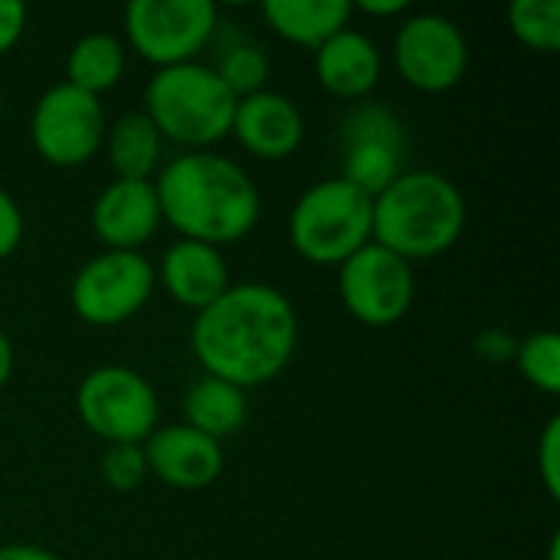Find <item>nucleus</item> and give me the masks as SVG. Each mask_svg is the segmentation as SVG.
<instances>
[{"label":"nucleus","mask_w":560,"mask_h":560,"mask_svg":"<svg viewBox=\"0 0 560 560\" xmlns=\"http://www.w3.org/2000/svg\"><path fill=\"white\" fill-rule=\"evenodd\" d=\"M190 348L203 374L243 390L276 381L299 348V312L269 282H230V289L194 315Z\"/></svg>","instance_id":"nucleus-1"},{"label":"nucleus","mask_w":560,"mask_h":560,"mask_svg":"<svg viewBox=\"0 0 560 560\" xmlns=\"http://www.w3.org/2000/svg\"><path fill=\"white\" fill-rule=\"evenodd\" d=\"M161 220L180 240L210 243L217 249L249 236L262 213L256 180L233 158L217 151H184L171 158L154 180Z\"/></svg>","instance_id":"nucleus-2"},{"label":"nucleus","mask_w":560,"mask_h":560,"mask_svg":"<svg viewBox=\"0 0 560 560\" xmlns=\"http://www.w3.org/2000/svg\"><path fill=\"white\" fill-rule=\"evenodd\" d=\"M466 197L440 171H404L374 197V243L407 262L453 249L466 230Z\"/></svg>","instance_id":"nucleus-3"},{"label":"nucleus","mask_w":560,"mask_h":560,"mask_svg":"<svg viewBox=\"0 0 560 560\" xmlns=\"http://www.w3.org/2000/svg\"><path fill=\"white\" fill-rule=\"evenodd\" d=\"M164 141L184 144L190 151H210L230 135L236 98L220 82L213 66L180 62L154 69L144 85L141 108Z\"/></svg>","instance_id":"nucleus-4"},{"label":"nucleus","mask_w":560,"mask_h":560,"mask_svg":"<svg viewBox=\"0 0 560 560\" xmlns=\"http://www.w3.org/2000/svg\"><path fill=\"white\" fill-rule=\"evenodd\" d=\"M371 240L374 200L345 177L312 184L289 213V243L312 266H341Z\"/></svg>","instance_id":"nucleus-5"},{"label":"nucleus","mask_w":560,"mask_h":560,"mask_svg":"<svg viewBox=\"0 0 560 560\" xmlns=\"http://www.w3.org/2000/svg\"><path fill=\"white\" fill-rule=\"evenodd\" d=\"M75 413L89 433L115 443L141 446L161 420L158 390L128 364H98L75 387Z\"/></svg>","instance_id":"nucleus-6"},{"label":"nucleus","mask_w":560,"mask_h":560,"mask_svg":"<svg viewBox=\"0 0 560 560\" xmlns=\"http://www.w3.org/2000/svg\"><path fill=\"white\" fill-rule=\"evenodd\" d=\"M154 289V262L144 253L102 249L72 276L69 305L79 322L92 328H115L131 322L151 302Z\"/></svg>","instance_id":"nucleus-7"},{"label":"nucleus","mask_w":560,"mask_h":560,"mask_svg":"<svg viewBox=\"0 0 560 560\" xmlns=\"http://www.w3.org/2000/svg\"><path fill=\"white\" fill-rule=\"evenodd\" d=\"M338 295L354 322L390 328L407 318L417 299L413 262L371 240L338 266Z\"/></svg>","instance_id":"nucleus-8"},{"label":"nucleus","mask_w":560,"mask_h":560,"mask_svg":"<svg viewBox=\"0 0 560 560\" xmlns=\"http://www.w3.org/2000/svg\"><path fill=\"white\" fill-rule=\"evenodd\" d=\"M217 33L210 0H131L125 7L128 46L154 69L194 62Z\"/></svg>","instance_id":"nucleus-9"},{"label":"nucleus","mask_w":560,"mask_h":560,"mask_svg":"<svg viewBox=\"0 0 560 560\" xmlns=\"http://www.w3.org/2000/svg\"><path fill=\"white\" fill-rule=\"evenodd\" d=\"M105 108L98 95H89L69 82L49 85L30 115V138L36 154L52 167L89 164L105 141Z\"/></svg>","instance_id":"nucleus-10"},{"label":"nucleus","mask_w":560,"mask_h":560,"mask_svg":"<svg viewBox=\"0 0 560 560\" xmlns=\"http://www.w3.org/2000/svg\"><path fill=\"white\" fill-rule=\"evenodd\" d=\"M341 174L371 200L404 174L407 128L384 102H361L341 118Z\"/></svg>","instance_id":"nucleus-11"},{"label":"nucleus","mask_w":560,"mask_h":560,"mask_svg":"<svg viewBox=\"0 0 560 560\" xmlns=\"http://www.w3.org/2000/svg\"><path fill=\"white\" fill-rule=\"evenodd\" d=\"M394 69L420 92H450L469 69V39L446 13H410L390 46Z\"/></svg>","instance_id":"nucleus-12"},{"label":"nucleus","mask_w":560,"mask_h":560,"mask_svg":"<svg viewBox=\"0 0 560 560\" xmlns=\"http://www.w3.org/2000/svg\"><path fill=\"white\" fill-rule=\"evenodd\" d=\"M144 463H148V476L161 479L171 489H207L220 479L223 472V446L197 430H190L187 423H171V427H158L144 443Z\"/></svg>","instance_id":"nucleus-13"},{"label":"nucleus","mask_w":560,"mask_h":560,"mask_svg":"<svg viewBox=\"0 0 560 560\" xmlns=\"http://www.w3.org/2000/svg\"><path fill=\"white\" fill-rule=\"evenodd\" d=\"M89 217L105 249H125V253H141V246L151 243L164 223L154 180H121V177H115L98 190Z\"/></svg>","instance_id":"nucleus-14"},{"label":"nucleus","mask_w":560,"mask_h":560,"mask_svg":"<svg viewBox=\"0 0 560 560\" xmlns=\"http://www.w3.org/2000/svg\"><path fill=\"white\" fill-rule=\"evenodd\" d=\"M230 135L253 158L285 161L299 151L305 138V118L285 92L262 89L246 98H236Z\"/></svg>","instance_id":"nucleus-15"},{"label":"nucleus","mask_w":560,"mask_h":560,"mask_svg":"<svg viewBox=\"0 0 560 560\" xmlns=\"http://www.w3.org/2000/svg\"><path fill=\"white\" fill-rule=\"evenodd\" d=\"M154 276L167 289V295L190 312H203L230 289V269L223 249L197 240L171 243L161 262L154 266Z\"/></svg>","instance_id":"nucleus-16"},{"label":"nucleus","mask_w":560,"mask_h":560,"mask_svg":"<svg viewBox=\"0 0 560 560\" xmlns=\"http://www.w3.org/2000/svg\"><path fill=\"white\" fill-rule=\"evenodd\" d=\"M312 52H315V79L335 98H348V102L368 98L381 82L384 52L361 30L345 26Z\"/></svg>","instance_id":"nucleus-17"},{"label":"nucleus","mask_w":560,"mask_h":560,"mask_svg":"<svg viewBox=\"0 0 560 560\" xmlns=\"http://www.w3.org/2000/svg\"><path fill=\"white\" fill-rule=\"evenodd\" d=\"M354 7L348 0H266L262 16L285 43L318 49L348 26Z\"/></svg>","instance_id":"nucleus-18"},{"label":"nucleus","mask_w":560,"mask_h":560,"mask_svg":"<svg viewBox=\"0 0 560 560\" xmlns=\"http://www.w3.org/2000/svg\"><path fill=\"white\" fill-rule=\"evenodd\" d=\"M246 420H249V400L246 390L236 384L203 374L184 394V423L217 443L240 433Z\"/></svg>","instance_id":"nucleus-19"},{"label":"nucleus","mask_w":560,"mask_h":560,"mask_svg":"<svg viewBox=\"0 0 560 560\" xmlns=\"http://www.w3.org/2000/svg\"><path fill=\"white\" fill-rule=\"evenodd\" d=\"M102 148L108 154V164H112L115 177H121V180H151V174L161 164L164 138L158 135L151 118L141 108H135V112L118 115L105 128Z\"/></svg>","instance_id":"nucleus-20"},{"label":"nucleus","mask_w":560,"mask_h":560,"mask_svg":"<svg viewBox=\"0 0 560 560\" xmlns=\"http://www.w3.org/2000/svg\"><path fill=\"white\" fill-rule=\"evenodd\" d=\"M125 66H128L125 43L115 33L92 30L72 43V49L66 56V79L62 82H69L89 95H102L121 82Z\"/></svg>","instance_id":"nucleus-21"},{"label":"nucleus","mask_w":560,"mask_h":560,"mask_svg":"<svg viewBox=\"0 0 560 560\" xmlns=\"http://www.w3.org/2000/svg\"><path fill=\"white\" fill-rule=\"evenodd\" d=\"M515 368L518 374L538 387L541 394H558L560 390V335L555 328L532 331L515 345Z\"/></svg>","instance_id":"nucleus-22"},{"label":"nucleus","mask_w":560,"mask_h":560,"mask_svg":"<svg viewBox=\"0 0 560 560\" xmlns=\"http://www.w3.org/2000/svg\"><path fill=\"white\" fill-rule=\"evenodd\" d=\"M509 26L528 49L555 52L560 46V0H515L509 7Z\"/></svg>","instance_id":"nucleus-23"},{"label":"nucleus","mask_w":560,"mask_h":560,"mask_svg":"<svg viewBox=\"0 0 560 560\" xmlns=\"http://www.w3.org/2000/svg\"><path fill=\"white\" fill-rule=\"evenodd\" d=\"M213 69H217L220 82L233 92V98H246V95L266 89L269 56L259 43H233L223 49V56Z\"/></svg>","instance_id":"nucleus-24"},{"label":"nucleus","mask_w":560,"mask_h":560,"mask_svg":"<svg viewBox=\"0 0 560 560\" xmlns=\"http://www.w3.org/2000/svg\"><path fill=\"white\" fill-rule=\"evenodd\" d=\"M102 479L108 489L115 492H135L144 479H148V463H144V450L135 443H115L105 446L102 453Z\"/></svg>","instance_id":"nucleus-25"},{"label":"nucleus","mask_w":560,"mask_h":560,"mask_svg":"<svg viewBox=\"0 0 560 560\" xmlns=\"http://www.w3.org/2000/svg\"><path fill=\"white\" fill-rule=\"evenodd\" d=\"M538 476L545 492L558 502L560 499V417H551L538 440Z\"/></svg>","instance_id":"nucleus-26"},{"label":"nucleus","mask_w":560,"mask_h":560,"mask_svg":"<svg viewBox=\"0 0 560 560\" xmlns=\"http://www.w3.org/2000/svg\"><path fill=\"white\" fill-rule=\"evenodd\" d=\"M23 233H26L23 210L13 200V194L0 187V259H7V256H13L20 249Z\"/></svg>","instance_id":"nucleus-27"},{"label":"nucleus","mask_w":560,"mask_h":560,"mask_svg":"<svg viewBox=\"0 0 560 560\" xmlns=\"http://www.w3.org/2000/svg\"><path fill=\"white\" fill-rule=\"evenodd\" d=\"M26 30V7L20 0H0V56L10 52Z\"/></svg>","instance_id":"nucleus-28"},{"label":"nucleus","mask_w":560,"mask_h":560,"mask_svg":"<svg viewBox=\"0 0 560 560\" xmlns=\"http://www.w3.org/2000/svg\"><path fill=\"white\" fill-rule=\"evenodd\" d=\"M515 345H518V341H515L509 331H502V328H486V331L476 338L479 358H486V361H492V364L509 361V358L515 354Z\"/></svg>","instance_id":"nucleus-29"},{"label":"nucleus","mask_w":560,"mask_h":560,"mask_svg":"<svg viewBox=\"0 0 560 560\" xmlns=\"http://www.w3.org/2000/svg\"><path fill=\"white\" fill-rule=\"evenodd\" d=\"M0 560H62L39 545H0Z\"/></svg>","instance_id":"nucleus-30"},{"label":"nucleus","mask_w":560,"mask_h":560,"mask_svg":"<svg viewBox=\"0 0 560 560\" xmlns=\"http://www.w3.org/2000/svg\"><path fill=\"white\" fill-rule=\"evenodd\" d=\"M358 10L371 16H397V13H407V0H361Z\"/></svg>","instance_id":"nucleus-31"},{"label":"nucleus","mask_w":560,"mask_h":560,"mask_svg":"<svg viewBox=\"0 0 560 560\" xmlns=\"http://www.w3.org/2000/svg\"><path fill=\"white\" fill-rule=\"evenodd\" d=\"M13 341H10V335L0 328V390L10 384V377H13Z\"/></svg>","instance_id":"nucleus-32"},{"label":"nucleus","mask_w":560,"mask_h":560,"mask_svg":"<svg viewBox=\"0 0 560 560\" xmlns=\"http://www.w3.org/2000/svg\"><path fill=\"white\" fill-rule=\"evenodd\" d=\"M558 555H560V538L555 535V538H551V545H548V560H558Z\"/></svg>","instance_id":"nucleus-33"},{"label":"nucleus","mask_w":560,"mask_h":560,"mask_svg":"<svg viewBox=\"0 0 560 560\" xmlns=\"http://www.w3.org/2000/svg\"><path fill=\"white\" fill-rule=\"evenodd\" d=\"M0 118H3V98H0Z\"/></svg>","instance_id":"nucleus-34"}]
</instances>
